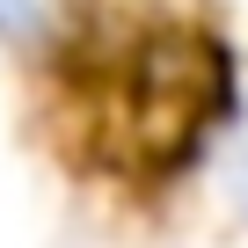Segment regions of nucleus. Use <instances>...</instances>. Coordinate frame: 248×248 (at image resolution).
Returning <instances> with one entry per match:
<instances>
[{
    "mask_svg": "<svg viewBox=\"0 0 248 248\" xmlns=\"http://www.w3.org/2000/svg\"><path fill=\"white\" fill-rule=\"evenodd\" d=\"M59 30V0H0V51H44Z\"/></svg>",
    "mask_w": 248,
    "mask_h": 248,
    "instance_id": "f257e3e1",
    "label": "nucleus"
}]
</instances>
